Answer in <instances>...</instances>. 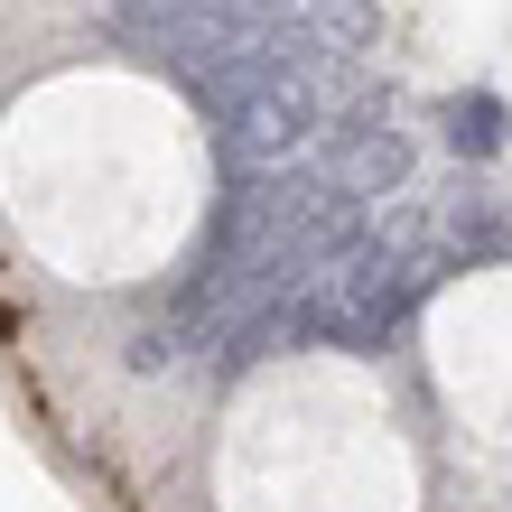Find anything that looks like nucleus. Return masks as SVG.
<instances>
[{"label": "nucleus", "instance_id": "nucleus-1", "mask_svg": "<svg viewBox=\"0 0 512 512\" xmlns=\"http://www.w3.org/2000/svg\"><path fill=\"white\" fill-rule=\"evenodd\" d=\"M215 159L187 94L112 56L47 66L0 103V243L56 289H149L187 261Z\"/></svg>", "mask_w": 512, "mask_h": 512}, {"label": "nucleus", "instance_id": "nucleus-2", "mask_svg": "<svg viewBox=\"0 0 512 512\" xmlns=\"http://www.w3.org/2000/svg\"><path fill=\"white\" fill-rule=\"evenodd\" d=\"M205 512H429V457L382 364L289 345L215 401Z\"/></svg>", "mask_w": 512, "mask_h": 512}, {"label": "nucleus", "instance_id": "nucleus-3", "mask_svg": "<svg viewBox=\"0 0 512 512\" xmlns=\"http://www.w3.org/2000/svg\"><path fill=\"white\" fill-rule=\"evenodd\" d=\"M419 373L447 457L475 485H512V261L466 270L419 308Z\"/></svg>", "mask_w": 512, "mask_h": 512}]
</instances>
